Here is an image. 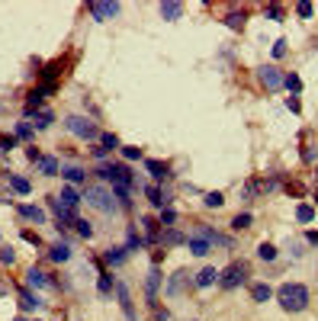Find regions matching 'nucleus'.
Instances as JSON below:
<instances>
[{
    "label": "nucleus",
    "instance_id": "ea45409f",
    "mask_svg": "<svg viewBox=\"0 0 318 321\" xmlns=\"http://www.w3.org/2000/svg\"><path fill=\"white\" fill-rule=\"evenodd\" d=\"M100 145H103L106 151H113V148H119V138H116L113 132H103V135H100Z\"/></svg>",
    "mask_w": 318,
    "mask_h": 321
},
{
    "label": "nucleus",
    "instance_id": "b1692460",
    "mask_svg": "<svg viewBox=\"0 0 318 321\" xmlns=\"http://www.w3.org/2000/svg\"><path fill=\"white\" fill-rule=\"evenodd\" d=\"M19 216L26 219V222H35V225L45 222V212H42L39 206H19Z\"/></svg>",
    "mask_w": 318,
    "mask_h": 321
},
{
    "label": "nucleus",
    "instance_id": "4c0bfd02",
    "mask_svg": "<svg viewBox=\"0 0 318 321\" xmlns=\"http://www.w3.org/2000/svg\"><path fill=\"white\" fill-rule=\"evenodd\" d=\"M157 222H161L164 228H174V222H177V212L167 206V209H161V219H157Z\"/></svg>",
    "mask_w": 318,
    "mask_h": 321
},
{
    "label": "nucleus",
    "instance_id": "6e6552de",
    "mask_svg": "<svg viewBox=\"0 0 318 321\" xmlns=\"http://www.w3.org/2000/svg\"><path fill=\"white\" fill-rule=\"evenodd\" d=\"M119 13V4H103V0H93V4H90V16L93 19H113Z\"/></svg>",
    "mask_w": 318,
    "mask_h": 321
},
{
    "label": "nucleus",
    "instance_id": "423d86ee",
    "mask_svg": "<svg viewBox=\"0 0 318 321\" xmlns=\"http://www.w3.org/2000/svg\"><path fill=\"white\" fill-rule=\"evenodd\" d=\"M257 77H261V84H264L267 90H280V87H283V74H280L276 68H270V65L257 68Z\"/></svg>",
    "mask_w": 318,
    "mask_h": 321
},
{
    "label": "nucleus",
    "instance_id": "f704fd0d",
    "mask_svg": "<svg viewBox=\"0 0 318 321\" xmlns=\"http://www.w3.org/2000/svg\"><path fill=\"white\" fill-rule=\"evenodd\" d=\"M39 170H42L45 177H55V174H58V161H55V158H42V161H39Z\"/></svg>",
    "mask_w": 318,
    "mask_h": 321
},
{
    "label": "nucleus",
    "instance_id": "a878e982",
    "mask_svg": "<svg viewBox=\"0 0 318 321\" xmlns=\"http://www.w3.org/2000/svg\"><path fill=\"white\" fill-rule=\"evenodd\" d=\"M7 180H10V186H13V189H16V193H19V196H29V189H32V183L26 180V177H19V174H10V177H7Z\"/></svg>",
    "mask_w": 318,
    "mask_h": 321
},
{
    "label": "nucleus",
    "instance_id": "bb28decb",
    "mask_svg": "<svg viewBox=\"0 0 318 321\" xmlns=\"http://www.w3.org/2000/svg\"><path fill=\"white\" fill-rule=\"evenodd\" d=\"M183 13V4H177V0H167V4H161V16L164 19H180Z\"/></svg>",
    "mask_w": 318,
    "mask_h": 321
},
{
    "label": "nucleus",
    "instance_id": "1a4fd4ad",
    "mask_svg": "<svg viewBox=\"0 0 318 321\" xmlns=\"http://www.w3.org/2000/svg\"><path fill=\"white\" fill-rule=\"evenodd\" d=\"M48 97V90L39 87V90H29L26 93V116H35V113H42V103Z\"/></svg>",
    "mask_w": 318,
    "mask_h": 321
},
{
    "label": "nucleus",
    "instance_id": "cd10ccee",
    "mask_svg": "<svg viewBox=\"0 0 318 321\" xmlns=\"http://www.w3.org/2000/svg\"><path fill=\"white\" fill-rule=\"evenodd\" d=\"M61 177H65L68 183H84V180H87V170H81V167H61Z\"/></svg>",
    "mask_w": 318,
    "mask_h": 321
},
{
    "label": "nucleus",
    "instance_id": "6e6d98bb",
    "mask_svg": "<svg viewBox=\"0 0 318 321\" xmlns=\"http://www.w3.org/2000/svg\"><path fill=\"white\" fill-rule=\"evenodd\" d=\"M305 241H309V244H318V231H309V234H305Z\"/></svg>",
    "mask_w": 318,
    "mask_h": 321
},
{
    "label": "nucleus",
    "instance_id": "3c124183",
    "mask_svg": "<svg viewBox=\"0 0 318 321\" xmlns=\"http://www.w3.org/2000/svg\"><path fill=\"white\" fill-rule=\"evenodd\" d=\"M151 308H154V318H157V321H167V318H170V312H167V308H161L157 302H154Z\"/></svg>",
    "mask_w": 318,
    "mask_h": 321
},
{
    "label": "nucleus",
    "instance_id": "dca6fc26",
    "mask_svg": "<svg viewBox=\"0 0 318 321\" xmlns=\"http://www.w3.org/2000/svg\"><path fill=\"white\" fill-rule=\"evenodd\" d=\"M145 170H148V174L154 177V180H167V177H170V167H167L164 161H154V158L145 161Z\"/></svg>",
    "mask_w": 318,
    "mask_h": 321
},
{
    "label": "nucleus",
    "instance_id": "13d9d810",
    "mask_svg": "<svg viewBox=\"0 0 318 321\" xmlns=\"http://www.w3.org/2000/svg\"><path fill=\"white\" fill-rule=\"evenodd\" d=\"M16 321H26V318H23V315H19V318H16Z\"/></svg>",
    "mask_w": 318,
    "mask_h": 321
},
{
    "label": "nucleus",
    "instance_id": "09e8293b",
    "mask_svg": "<svg viewBox=\"0 0 318 321\" xmlns=\"http://www.w3.org/2000/svg\"><path fill=\"white\" fill-rule=\"evenodd\" d=\"M286 55V39H276L273 42V58H283Z\"/></svg>",
    "mask_w": 318,
    "mask_h": 321
},
{
    "label": "nucleus",
    "instance_id": "9d476101",
    "mask_svg": "<svg viewBox=\"0 0 318 321\" xmlns=\"http://www.w3.org/2000/svg\"><path fill=\"white\" fill-rule=\"evenodd\" d=\"M116 295H119V305H122V315H126V321H138L135 308H132V295H129V289L122 286V283H116Z\"/></svg>",
    "mask_w": 318,
    "mask_h": 321
},
{
    "label": "nucleus",
    "instance_id": "7ed1b4c3",
    "mask_svg": "<svg viewBox=\"0 0 318 321\" xmlns=\"http://www.w3.org/2000/svg\"><path fill=\"white\" fill-rule=\"evenodd\" d=\"M65 125H68V132L77 135V138H100V135H103L100 129H96L90 119H84V116H68Z\"/></svg>",
    "mask_w": 318,
    "mask_h": 321
},
{
    "label": "nucleus",
    "instance_id": "8fccbe9b",
    "mask_svg": "<svg viewBox=\"0 0 318 321\" xmlns=\"http://www.w3.org/2000/svg\"><path fill=\"white\" fill-rule=\"evenodd\" d=\"M26 158H29V161H32V164H39V161H42V158H45V154H42V151H39V148H35V145H32V148H29V151H26Z\"/></svg>",
    "mask_w": 318,
    "mask_h": 321
},
{
    "label": "nucleus",
    "instance_id": "37998d69",
    "mask_svg": "<svg viewBox=\"0 0 318 321\" xmlns=\"http://www.w3.org/2000/svg\"><path fill=\"white\" fill-rule=\"evenodd\" d=\"M122 158H126V161H142V148L126 145V148H122Z\"/></svg>",
    "mask_w": 318,
    "mask_h": 321
},
{
    "label": "nucleus",
    "instance_id": "864d4df0",
    "mask_svg": "<svg viewBox=\"0 0 318 321\" xmlns=\"http://www.w3.org/2000/svg\"><path fill=\"white\" fill-rule=\"evenodd\" d=\"M286 110H292V113H299V110H302V103H299L296 97H289V100H286Z\"/></svg>",
    "mask_w": 318,
    "mask_h": 321
},
{
    "label": "nucleus",
    "instance_id": "4468645a",
    "mask_svg": "<svg viewBox=\"0 0 318 321\" xmlns=\"http://www.w3.org/2000/svg\"><path fill=\"white\" fill-rule=\"evenodd\" d=\"M26 283H29V286H35V289H45V286L58 289V283H55V280H48L45 273H42V270H35V267H32L29 273H26Z\"/></svg>",
    "mask_w": 318,
    "mask_h": 321
},
{
    "label": "nucleus",
    "instance_id": "f257e3e1",
    "mask_svg": "<svg viewBox=\"0 0 318 321\" xmlns=\"http://www.w3.org/2000/svg\"><path fill=\"white\" fill-rule=\"evenodd\" d=\"M276 299H280L283 312H302V308L309 305V289H305L302 283H283V286L276 289Z\"/></svg>",
    "mask_w": 318,
    "mask_h": 321
},
{
    "label": "nucleus",
    "instance_id": "a18cd8bd",
    "mask_svg": "<svg viewBox=\"0 0 318 321\" xmlns=\"http://www.w3.org/2000/svg\"><path fill=\"white\" fill-rule=\"evenodd\" d=\"M13 260H16V254H13V247H0V264H13Z\"/></svg>",
    "mask_w": 318,
    "mask_h": 321
},
{
    "label": "nucleus",
    "instance_id": "0eeeda50",
    "mask_svg": "<svg viewBox=\"0 0 318 321\" xmlns=\"http://www.w3.org/2000/svg\"><path fill=\"white\" fill-rule=\"evenodd\" d=\"M109 183H113V186H126V189H132L135 177H132V170L126 167V164H113V177H109Z\"/></svg>",
    "mask_w": 318,
    "mask_h": 321
},
{
    "label": "nucleus",
    "instance_id": "393cba45",
    "mask_svg": "<svg viewBox=\"0 0 318 321\" xmlns=\"http://www.w3.org/2000/svg\"><path fill=\"white\" fill-rule=\"evenodd\" d=\"M48 257H52L55 264H65V260H71V247H68L65 241H58V244H52V251H48Z\"/></svg>",
    "mask_w": 318,
    "mask_h": 321
},
{
    "label": "nucleus",
    "instance_id": "f8f14e48",
    "mask_svg": "<svg viewBox=\"0 0 318 321\" xmlns=\"http://www.w3.org/2000/svg\"><path fill=\"white\" fill-rule=\"evenodd\" d=\"M145 196H148V203H151V206H157V209H167V203H170V196H167L157 183L145 186Z\"/></svg>",
    "mask_w": 318,
    "mask_h": 321
},
{
    "label": "nucleus",
    "instance_id": "f03ea898",
    "mask_svg": "<svg viewBox=\"0 0 318 321\" xmlns=\"http://www.w3.org/2000/svg\"><path fill=\"white\" fill-rule=\"evenodd\" d=\"M84 199H87V203L93 206V209H100L103 216H109V212H116V196L109 193L106 186H87V193H84Z\"/></svg>",
    "mask_w": 318,
    "mask_h": 321
},
{
    "label": "nucleus",
    "instance_id": "6ab92c4d",
    "mask_svg": "<svg viewBox=\"0 0 318 321\" xmlns=\"http://www.w3.org/2000/svg\"><path fill=\"white\" fill-rule=\"evenodd\" d=\"M19 305H23V312H35V308L42 305V299H39V295H32V289L23 286L19 289Z\"/></svg>",
    "mask_w": 318,
    "mask_h": 321
},
{
    "label": "nucleus",
    "instance_id": "4d7b16f0",
    "mask_svg": "<svg viewBox=\"0 0 318 321\" xmlns=\"http://www.w3.org/2000/svg\"><path fill=\"white\" fill-rule=\"evenodd\" d=\"M0 295H7V283H0Z\"/></svg>",
    "mask_w": 318,
    "mask_h": 321
},
{
    "label": "nucleus",
    "instance_id": "5fc2aeb1",
    "mask_svg": "<svg viewBox=\"0 0 318 321\" xmlns=\"http://www.w3.org/2000/svg\"><path fill=\"white\" fill-rule=\"evenodd\" d=\"M106 154H109V151H106L103 145H96V148H93V158H96V161H103V158H106Z\"/></svg>",
    "mask_w": 318,
    "mask_h": 321
},
{
    "label": "nucleus",
    "instance_id": "72a5a7b5",
    "mask_svg": "<svg viewBox=\"0 0 318 321\" xmlns=\"http://www.w3.org/2000/svg\"><path fill=\"white\" fill-rule=\"evenodd\" d=\"M96 289H100L103 295H109L116 289V283H113V276H109V273H100V280H96Z\"/></svg>",
    "mask_w": 318,
    "mask_h": 321
},
{
    "label": "nucleus",
    "instance_id": "aec40b11",
    "mask_svg": "<svg viewBox=\"0 0 318 321\" xmlns=\"http://www.w3.org/2000/svg\"><path fill=\"white\" fill-rule=\"evenodd\" d=\"M58 203L77 212V203H81V193H77V189H74V186H65V189H61V196H58Z\"/></svg>",
    "mask_w": 318,
    "mask_h": 321
},
{
    "label": "nucleus",
    "instance_id": "2eb2a0df",
    "mask_svg": "<svg viewBox=\"0 0 318 321\" xmlns=\"http://www.w3.org/2000/svg\"><path fill=\"white\" fill-rule=\"evenodd\" d=\"M161 244L164 247H180V244H187V234H183L180 228H164L161 231Z\"/></svg>",
    "mask_w": 318,
    "mask_h": 321
},
{
    "label": "nucleus",
    "instance_id": "49530a36",
    "mask_svg": "<svg viewBox=\"0 0 318 321\" xmlns=\"http://www.w3.org/2000/svg\"><path fill=\"white\" fill-rule=\"evenodd\" d=\"M10 148H16V135H4L0 138V151H10Z\"/></svg>",
    "mask_w": 318,
    "mask_h": 321
},
{
    "label": "nucleus",
    "instance_id": "a19ab883",
    "mask_svg": "<svg viewBox=\"0 0 318 321\" xmlns=\"http://www.w3.org/2000/svg\"><path fill=\"white\" fill-rule=\"evenodd\" d=\"M74 225H77V234H81V238H93V225H90L87 219H77Z\"/></svg>",
    "mask_w": 318,
    "mask_h": 321
},
{
    "label": "nucleus",
    "instance_id": "4be33fe9",
    "mask_svg": "<svg viewBox=\"0 0 318 321\" xmlns=\"http://www.w3.org/2000/svg\"><path fill=\"white\" fill-rule=\"evenodd\" d=\"M126 257H129V251H126V247H109V251L103 254V260H106L109 267H119V264H126Z\"/></svg>",
    "mask_w": 318,
    "mask_h": 321
},
{
    "label": "nucleus",
    "instance_id": "f3484780",
    "mask_svg": "<svg viewBox=\"0 0 318 321\" xmlns=\"http://www.w3.org/2000/svg\"><path fill=\"white\" fill-rule=\"evenodd\" d=\"M142 225H145V231H148V238H145V241H148V244H161V231H157V228H161V222L151 219V216H145Z\"/></svg>",
    "mask_w": 318,
    "mask_h": 321
},
{
    "label": "nucleus",
    "instance_id": "c9c22d12",
    "mask_svg": "<svg viewBox=\"0 0 318 321\" xmlns=\"http://www.w3.org/2000/svg\"><path fill=\"white\" fill-rule=\"evenodd\" d=\"M296 219H299L302 225H309V222L315 219V209H312V206H305V203H302V206H296Z\"/></svg>",
    "mask_w": 318,
    "mask_h": 321
},
{
    "label": "nucleus",
    "instance_id": "58836bf2",
    "mask_svg": "<svg viewBox=\"0 0 318 321\" xmlns=\"http://www.w3.org/2000/svg\"><path fill=\"white\" fill-rule=\"evenodd\" d=\"M257 257H261V260H276V247L264 241V244L257 247Z\"/></svg>",
    "mask_w": 318,
    "mask_h": 321
},
{
    "label": "nucleus",
    "instance_id": "c03bdc74",
    "mask_svg": "<svg viewBox=\"0 0 318 321\" xmlns=\"http://www.w3.org/2000/svg\"><path fill=\"white\" fill-rule=\"evenodd\" d=\"M16 138H32V122H16Z\"/></svg>",
    "mask_w": 318,
    "mask_h": 321
},
{
    "label": "nucleus",
    "instance_id": "5701e85b",
    "mask_svg": "<svg viewBox=\"0 0 318 321\" xmlns=\"http://www.w3.org/2000/svg\"><path fill=\"white\" fill-rule=\"evenodd\" d=\"M251 299L254 302H270L273 299V289L267 286V283H254V286H251Z\"/></svg>",
    "mask_w": 318,
    "mask_h": 321
},
{
    "label": "nucleus",
    "instance_id": "bf43d9fd",
    "mask_svg": "<svg viewBox=\"0 0 318 321\" xmlns=\"http://www.w3.org/2000/svg\"><path fill=\"white\" fill-rule=\"evenodd\" d=\"M315 203H318V193H315Z\"/></svg>",
    "mask_w": 318,
    "mask_h": 321
},
{
    "label": "nucleus",
    "instance_id": "473e14b6",
    "mask_svg": "<svg viewBox=\"0 0 318 321\" xmlns=\"http://www.w3.org/2000/svg\"><path fill=\"white\" fill-rule=\"evenodd\" d=\"M142 247H148V241H145V238H138L135 231L129 228V241H126V251H142Z\"/></svg>",
    "mask_w": 318,
    "mask_h": 321
},
{
    "label": "nucleus",
    "instance_id": "9b49d317",
    "mask_svg": "<svg viewBox=\"0 0 318 321\" xmlns=\"http://www.w3.org/2000/svg\"><path fill=\"white\" fill-rule=\"evenodd\" d=\"M157 289H161V270L151 267V270H148V280H145V295H148L151 305H154V299H157Z\"/></svg>",
    "mask_w": 318,
    "mask_h": 321
},
{
    "label": "nucleus",
    "instance_id": "20e7f679",
    "mask_svg": "<svg viewBox=\"0 0 318 321\" xmlns=\"http://www.w3.org/2000/svg\"><path fill=\"white\" fill-rule=\"evenodd\" d=\"M244 280H248V264H231V267L222 270V276H218L222 289H238Z\"/></svg>",
    "mask_w": 318,
    "mask_h": 321
},
{
    "label": "nucleus",
    "instance_id": "ddd939ff",
    "mask_svg": "<svg viewBox=\"0 0 318 321\" xmlns=\"http://www.w3.org/2000/svg\"><path fill=\"white\" fill-rule=\"evenodd\" d=\"M218 276H222V273H218L215 267H203V270L196 273V280H193V286H200V289H209V286H212V283H215Z\"/></svg>",
    "mask_w": 318,
    "mask_h": 321
},
{
    "label": "nucleus",
    "instance_id": "7c9ffc66",
    "mask_svg": "<svg viewBox=\"0 0 318 321\" xmlns=\"http://www.w3.org/2000/svg\"><path fill=\"white\" fill-rule=\"evenodd\" d=\"M52 122H55L52 110H42V113H35V122H32V129H48Z\"/></svg>",
    "mask_w": 318,
    "mask_h": 321
},
{
    "label": "nucleus",
    "instance_id": "79ce46f5",
    "mask_svg": "<svg viewBox=\"0 0 318 321\" xmlns=\"http://www.w3.org/2000/svg\"><path fill=\"white\" fill-rule=\"evenodd\" d=\"M296 13H299V16H302V19H309V16H312V13H315V7H312V4H309V0H299V4H296Z\"/></svg>",
    "mask_w": 318,
    "mask_h": 321
},
{
    "label": "nucleus",
    "instance_id": "de8ad7c7",
    "mask_svg": "<svg viewBox=\"0 0 318 321\" xmlns=\"http://www.w3.org/2000/svg\"><path fill=\"white\" fill-rule=\"evenodd\" d=\"M267 16H270V19H283V7H280V4H270V7H267Z\"/></svg>",
    "mask_w": 318,
    "mask_h": 321
},
{
    "label": "nucleus",
    "instance_id": "39448f33",
    "mask_svg": "<svg viewBox=\"0 0 318 321\" xmlns=\"http://www.w3.org/2000/svg\"><path fill=\"white\" fill-rule=\"evenodd\" d=\"M48 209H52V216L58 219V231L77 222V212H74V209H68V206H61V203H58V196H48Z\"/></svg>",
    "mask_w": 318,
    "mask_h": 321
},
{
    "label": "nucleus",
    "instance_id": "e433bc0d",
    "mask_svg": "<svg viewBox=\"0 0 318 321\" xmlns=\"http://www.w3.org/2000/svg\"><path fill=\"white\" fill-rule=\"evenodd\" d=\"M222 203H225L222 193H206V196H203V206H206V209H218Z\"/></svg>",
    "mask_w": 318,
    "mask_h": 321
},
{
    "label": "nucleus",
    "instance_id": "2f4dec72",
    "mask_svg": "<svg viewBox=\"0 0 318 321\" xmlns=\"http://www.w3.org/2000/svg\"><path fill=\"white\" fill-rule=\"evenodd\" d=\"M283 87L292 93V97H296V93L302 90V77H299V74H286V77H283Z\"/></svg>",
    "mask_w": 318,
    "mask_h": 321
},
{
    "label": "nucleus",
    "instance_id": "603ef678",
    "mask_svg": "<svg viewBox=\"0 0 318 321\" xmlns=\"http://www.w3.org/2000/svg\"><path fill=\"white\" fill-rule=\"evenodd\" d=\"M23 241H29V244H35V247H39V244H42V238L35 234V231H23Z\"/></svg>",
    "mask_w": 318,
    "mask_h": 321
},
{
    "label": "nucleus",
    "instance_id": "c85d7f7f",
    "mask_svg": "<svg viewBox=\"0 0 318 321\" xmlns=\"http://www.w3.org/2000/svg\"><path fill=\"white\" fill-rule=\"evenodd\" d=\"M251 222H254L251 212H238V216L231 219V228H235V231H244V228H251Z\"/></svg>",
    "mask_w": 318,
    "mask_h": 321
},
{
    "label": "nucleus",
    "instance_id": "c756f323",
    "mask_svg": "<svg viewBox=\"0 0 318 321\" xmlns=\"http://www.w3.org/2000/svg\"><path fill=\"white\" fill-rule=\"evenodd\" d=\"M244 19H248V16H244V10H241V13H238V10H231V13L225 16V26L228 29H244Z\"/></svg>",
    "mask_w": 318,
    "mask_h": 321
},
{
    "label": "nucleus",
    "instance_id": "a211bd4d",
    "mask_svg": "<svg viewBox=\"0 0 318 321\" xmlns=\"http://www.w3.org/2000/svg\"><path fill=\"white\" fill-rule=\"evenodd\" d=\"M187 247H190V254H196V257H206L212 251V244L209 241H203V238H196V234H190L187 238Z\"/></svg>",
    "mask_w": 318,
    "mask_h": 321
},
{
    "label": "nucleus",
    "instance_id": "412c9836",
    "mask_svg": "<svg viewBox=\"0 0 318 321\" xmlns=\"http://www.w3.org/2000/svg\"><path fill=\"white\" fill-rule=\"evenodd\" d=\"M187 283H190V276H187L183 270H180V273H174V276H170V283H167V295H180Z\"/></svg>",
    "mask_w": 318,
    "mask_h": 321
}]
</instances>
